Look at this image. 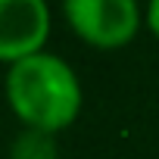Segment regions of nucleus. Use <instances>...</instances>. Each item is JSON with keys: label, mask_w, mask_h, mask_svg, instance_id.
<instances>
[{"label": "nucleus", "mask_w": 159, "mask_h": 159, "mask_svg": "<svg viewBox=\"0 0 159 159\" xmlns=\"http://www.w3.org/2000/svg\"><path fill=\"white\" fill-rule=\"evenodd\" d=\"M7 103L13 116L34 131L59 134L66 131L84 103V91L75 69L56 53H34L10 66L3 81Z\"/></svg>", "instance_id": "nucleus-1"}, {"label": "nucleus", "mask_w": 159, "mask_h": 159, "mask_svg": "<svg viewBox=\"0 0 159 159\" xmlns=\"http://www.w3.org/2000/svg\"><path fill=\"white\" fill-rule=\"evenodd\" d=\"M10 159H59L56 134L25 128V131L13 140V147H10Z\"/></svg>", "instance_id": "nucleus-4"}, {"label": "nucleus", "mask_w": 159, "mask_h": 159, "mask_svg": "<svg viewBox=\"0 0 159 159\" xmlns=\"http://www.w3.org/2000/svg\"><path fill=\"white\" fill-rule=\"evenodd\" d=\"M147 25H150V31L159 38V0H153V3L147 7Z\"/></svg>", "instance_id": "nucleus-5"}, {"label": "nucleus", "mask_w": 159, "mask_h": 159, "mask_svg": "<svg viewBox=\"0 0 159 159\" xmlns=\"http://www.w3.org/2000/svg\"><path fill=\"white\" fill-rule=\"evenodd\" d=\"M62 16L78 38L97 50H119L140 28V7L134 0H69L62 3Z\"/></svg>", "instance_id": "nucleus-2"}, {"label": "nucleus", "mask_w": 159, "mask_h": 159, "mask_svg": "<svg viewBox=\"0 0 159 159\" xmlns=\"http://www.w3.org/2000/svg\"><path fill=\"white\" fill-rule=\"evenodd\" d=\"M50 38V10L44 0H0V62L16 66L44 53Z\"/></svg>", "instance_id": "nucleus-3"}]
</instances>
